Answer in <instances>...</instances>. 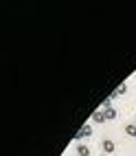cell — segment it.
Segmentation results:
<instances>
[{"label":"cell","mask_w":136,"mask_h":156,"mask_svg":"<svg viewBox=\"0 0 136 156\" xmlns=\"http://www.w3.org/2000/svg\"><path fill=\"white\" fill-rule=\"evenodd\" d=\"M88 136H92V123H83V126H81V130L75 134V141L79 143L81 139H88Z\"/></svg>","instance_id":"6da1fadb"},{"label":"cell","mask_w":136,"mask_h":156,"mask_svg":"<svg viewBox=\"0 0 136 156\" xmlns=\"http://www.w3.org/2000/svg\"><path fill=\"white\" fill-rule=\"evenodd\" d=\"M101 150L106 152V154H114L117 145H114V141H112V139H103V141H101Z\"/></svg>","instance_id":"7a4b0ae2"},{"label":"cell","mask_w":136,"mask_h":156,"mask_svg":"<svg viewBox=\"0 0 136 156\" xmlns=\"http://www.w3.org/2000/svg\"><path fill=\"white\" fill-rule=\"evenodd\" d=\"M103 121H108L103 110H95V112L90 114V123H103Z\"/></svg>","instance_id":"3957f363"},{"label":"cell","mask_w":136,"mask_h":156,"mask_svg":"<svg viewBox=\"0 0 136 156\" xmlns=\"http://www.w3.org/2000/svg\"><path fill=\"white\" fill-rule=\"evenodd\" d=\"M125 92H127V84H125V81H123V84H119V86H117V90H114V92H112L110 97L114 99V97H121V95H125Z\"/></svg>","instance_id":"277c9868"},{"label":"cell","mask_w":136,"mask_h":156,"mask_svg":"<svg viewBox=\"0 0 136 156\" xmlns=\"http://www.w3.org/2000/svg\"><path fill=\"white\" fill-rule=\"evenodd\" d=\"M125 134L132 136V139H136V123H127V126H125Z\"/></svg>","instance_id":"5b68a950"},{"label":"cell","mask_w":136,"mask_h":156,"mask_svg":"<svg viewBox=\"0 0 136 156\" xmlns=\"http://www.w3.org/2000/svg\"><path fill=\"white\" fill-rule=\"evenodd\" d=\"M103 112H106V119H108V121H114V119L119 117V112L114 110V108H110V110H103Z\"/></svg>","instance_id":"8992f818"},{"label":"cell","mask_w":136,"mask_h":156,"mask_svg":"<svg viewBox=\"0 0 136 156\" xmlns=\"http://www.w3.org/2000/svg\"><path fill=\"white\" fill-rule=\"evenodd\" d=\"M77 154L79 156H90V147L88 145H77Z\"/></svg>","instance_id":"52a82bcc"},{"label":"cell","mask_w":136,"mask_h":156,"mask_svg":"<svg viewBox=\"0 0 136 156\" xmlns=\"http://www.w3.org/2000/svg\"><path fill=\"white\" fill-rule=\"evenodd\" d=\"M110 108H112V97L103 99V103H101V110H110Z\"/></svg>","instance_id":"ba28073f"}]
</instances>
